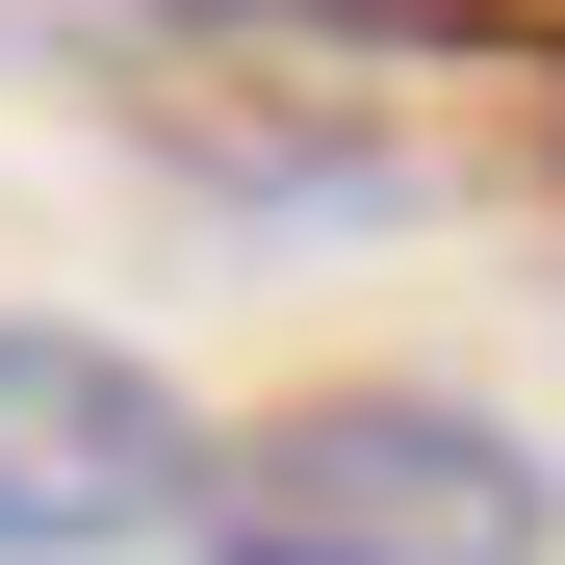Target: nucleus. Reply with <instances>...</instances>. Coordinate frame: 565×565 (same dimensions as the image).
I'll list each match as a JSON object with an SVG mask.
<instances>
[{
	"mask_svg": "<svg viewBox=\"0 0 565 565\" xmlns=\"http://www.w3.org/2000/svg\"><path fill=\"white\" fill-rule=\"evenodd\" d=\"M180 514H206V412L129 334L0 309V565H154Z\"/></svg>",
	"mask_w": 565,
	"mask_h": 565,
	"instance_id": "obj_2",
	"label": "nucleus"
},
{
	"mask_svg": "<svg viewBox=\"0 0 565 565\" xmlns=\"http://www.w3.org/2000/svg\"><path fill=\"white\" fill-rule=\"evenodd\" d=\"M180 565H565V489H540V437L462 412V386H309V412L206 437Z\"/></svg>",
	"mask_w": 565,
	"mask_h": 565,
	"instance_id": "obj_1",
	"label": "nucleus"
}]
</instances>
